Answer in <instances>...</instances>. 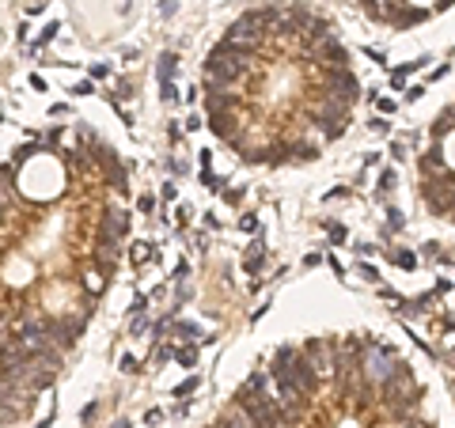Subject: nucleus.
<instances>
[{"label":"nucleus","mask_w":455,"mask_h":428,"mask_svg":"<svg viewBox=\"0 0 455 428\" xmlns=\"http://www.w3.org/2000/svg\"><path fill=\"white\" fill-rule=\"evenodd\" d=\"M239 409L250 417L254 428H289V417L277 409V402L266 394V375H250V383L239 394Z\"/></svg>","instance_id":"obj_1"},{"label":"nucleus","mask_w":455,"mask_h":428,"mask_svg":"<svg viewBox=\"0 0 455 428\" xmlns=\"http://www.w3.org/2000/svg\"><path fill=\"white\" fill-rule=\"evenodd\" d=\"M247 69H250V57L247 53H239V50H231V46L220 42L217 50L209 53V61H205V80H220V83H236L239 76H247Z\"/></svg>","instance_id":"obj_2"},{"label":"nucleus","mask_w":455,"mask_h":428,"mask_svg":"<svg viewBox=\"0 0 455 428\" xmlns=\"http://www.w3.org/2000/svg\"><path fill=\"white\" fill-rule=\"evenodd\" d=\"M224 46H231V50H239V53H254L258 46H262V23L254 20V12H247L243 20H236L228 27V34H224Z\"/></svg>","instance_id":"obj_3"},{"label":"nucleus","mask_w":455,"mask_h":428,"mask_svg":"<svg viewBox=\"0 0 455 428\" xmlns=\"http://www.w3.org/2000/svg\"><path fill=\"white\" fill-rule=\"evenodd\" d=\"M327 88H330V99H341V102H353L360 95V83L349 69H327Z\"/></svg>","instance_id":"obj_4"},{"label":"nucleus","mask_w":455,"mask_h":428,"mask_svg":"<svg viewBox=\"0 0 455 428\" xmlns=\"http://www.w3.org/2000/svg\"><path fill=\"white\" fill-rule=\"evenodd\" d=\"M319 118L330 125H341L349 118V102H341V99H327V102H319Z\"/></svg>","instance_id":"obj_5"},{"label":"nucleus","mask_w":455,"mask_h":428,"mask_svg":"<svg viewBox=\"0 0 455 428\" xmlns=\"http://www.w3.org/2000/svg\"><path fill=\"white\" fill-rule=\"evenodd\" d=\"M212 133L224 137V141L236 144V118L224 114V110H212Z\"/></svg>","instance_id":"obj_6"},{"label":"nucleus","mask_w":455,"mask_h":428,"mask_svg":"<svg viewBox=\"0 0 455 428\" xmlns=\"http://www.w3.org/2000/svg\"><path fill=\"white\" fill-rule=\"evenodd\" d=\"M103 231H107V239H122L125 235V212L122 209H107V224H103Z\"/></svg>","instance_id":"obj_7"},{"label":"nucleus","mask_w":455,"mask_h":428,"mask_svg":"<svg viewBox=\"0 0 455 428\" xmlns=\"http://www.w3.org/2000/svg\"><path fill=\"white\" fill-rule=\"evenodd\" d=\"M425 198H429L433 212H448L451 209V198H448V193H436V186H425Z\"/></svg>","instance_id":"obj_8"},{"label":"nucleus","mask_w":455,"mask_h":428,"mask_svg":"<svg viewBox=\"0 0 455 428\" xmlns=\"http://www.w3.org/2000/svg\"><path fill=\"white\" fill-rule=\"evenodd\" d=\"M217 428H254V424H250V417L243 413V409H231V413H228Z\"/></svg>","instance_id":"obj_9"},{"label":"nucleus","mask_w":455,"mask_h":428,"mask_svg":"<svg viewBox=\"0 0 455 428\" xmlns=\"http://www.w3.org/2000/svg\"><path fill=\"white\" fill-rule=\"evenodd\" d=\"M171 76H175V53H163V57H160V80H163V88L171 83Z\"/></svg>","instance_id":"obj_10"},{"label":"nucleus","mask_w":455,"mask_h":428,"mask_svg":"<svg viewBox=\"0 0 455 428\" xmlns=\"http://www.w3.org/2000/svg\"><path fill=\"white\" fill-rule=\"evenodd\" d=\"M395 262L402 265V269H414V265H417V258H414V254H395Z\"/></svg>","instance_id":"obj_11"},{"label":"nucleus","mask_w":455,"mask_h":428,"mask_svg":"<svg viewBox=\"0 0 455 428\" xmlns=\"http://www.w3.org/2000/svg\"><path fill=\"white\" fill-rule=\"evenodd\" d=\"M379 186H383V190H391V186H395V171H383V174H379Z\"/></svg>","instance_id":"obj_12"},{"label":"nucleus","mask_w":455,"mask_h":428,"mask_svg":"<svg viewBox=\"0 0 455 428\" xmlns=\"http://www.w3.org/2000/svg\"><path fill=\"white\" fill-rule=\"evenodd\" d=\"M387 220H391V231L402 228V212H395V209H391V212H387Z\"/></svg>","instance_id":"obj_13"},{"label":"nucleus","mask_w":455,"mask_h":428,"mask_svg":"<svg viewBox=\"0 0 455 428\" xmlns=\"http://www.w3.org/2000/svg\"><path fill=\"white\" fill-rule=\"evenodd\" d=\"M391 80H395V88H402V83H406V69H395Z\"/></svg>","instance_id":"obj_14"}]
</instances>
